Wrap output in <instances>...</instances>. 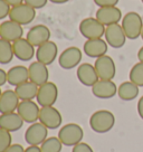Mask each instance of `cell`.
I'll use <instances>...</instances> for the list:
<instances>
[{"label":"cell","mask_w":143,"mask_h":152,"mask_svg":"<svg viewBox=\"0 0 143 152\" xmlns=\"http://www.w3.org/2000/svg\"><path fill=\"white\" fill-rule=\"evenodd\" d=\"M130 81L139 87H143V62H139L130 71Z\"/></svg>","instance_id":"f1b7e54d"},{"label":"cell","mask_w":143,"mask_h":152,"mask_svg":"<svg viewBox=\"0 0 143 152\" xmlns=\"http://www.w3.org/2000/svg\"><path fill=\"white\" fill-rule=\"evenodd\" d=\"M104 37L107 45H110L113 48L123 47L126 42V35L124 33L122 26L119 24L106 26Z\"/></svg>","instance_id":"8fae6325"},{"label":"cell","mask_w":143,"mask_h":152,"mask_svg":"<svg viewBox=\"0 0 143 152\" xmlns=\"http://www.w3.org/2000/svg\"><path fill=\"white\" fill-rule=\"evenodd\" d=\"M139 86L135 85L133 82L128 81L123 82L121 85L117 87V95L121 100L123 101H132L136 99L139 95Z\"/></svg>","instance_id":"484cf974"},{"label":"cell","mask_w":143,"mask_h":152,"mask_svg":"<svg viewBox=\"0 0 143 152\" xmlns=\"http://www.w3.org/2000/svg\"><path fill=\"white\" fill-rule=\"evenodd\" d=\"M14 54L21 62H29L36 55V50L31 44L27 40V38H20L12 43Z\"/></svg>","instance_id":"ac0fdd59"},{"label":"cell","mask_w":143,"mask_h":152,"mask_svg":"<svg viewBox=\"0 0 143 152\" xmlns=\"http://www.w3.org/2000/svg\"><path fill=\"white\" fill-rule=\"evenodd\" d=\"M84 138V131L81 125L76 123H67L63 125L58 131V139L61 140L63 145L75 147L82 142Z\"/></svg>","instance_id":"7a4b0ae2"},{"label":"cell","mask_w":143,"mask_h":152,"mask_svg":"<svg viewBox=\"0 0 143 152\" xmlns=\"http://www.w3.org/2000/svg\"><path fill=\"white\" fill-rule=\"evenodd\" d=\"M58 97V88L57 85L53 82H47L39 86L38 93L36 96V101L38 105L42 107L44 106H54Z\"/></svg>","instance_id":"8992f818"},{"label":"cell","mask_w":143,"mask_h":152,"mask_svg":"<svg viewBox=\"0 0 143 152\" xmlns=\"http://www.w3.org/2000/svg\"><path fill=\"white\" fill-rule=\"evenodd\" d=\"M72 152H94L93 149L90 144H87L85 142H81L76 144L75 147H73V150Z\"/></svg>","instance_id":"d6a6232c"},{"label":"cell","mask_w":143,"mask_h":152,"mask_svg":"<svg viewBox=\"0 0 143 152\" xmlns=\"http://www.w3.org/2000/svg\"><path fill=\"white\" fill-rule=\"evenodd\" d=\"M48 1H50V2H53V4L62 5V4H66V2H68L69 0H48Z\"/></svg>","instance_id":"60d3db41"},{"label":"cell","mask_w":143,"mask_h":152,"mask_svg":"<svg viewBox=\"0 0 143 152\" xmlns=\"http://www.w3.org/2000/svg\"><path fill=\"white\" fill-rule=\"evenodd\" d=\"M83 50L85 53V55L92 58H98L101 56H104L107 53V43L106 40L102 38L97 39H87L84 46Z\"/></svg>","instance_id":"44dd1931"},{"label":"cell","mask_w":143,"mask_h":152,"mask_svg":"<svg viewBox=\"0 0 143 152\" xmlns=\"http://www.w3.org/2000/svg\"><path fill=\"white\" fill-rule=\"evenodd\" d=\"M20 100L16 92L12 90H7L2 92L0 96V114L12 113L17 111Z\"/></svg>","instance_id":"7402d4cb"},{"label":"cell","mask_w":143,"mask_h":152,"mask_svg":"<svg viewBox=\"0 0 143 152\" xmlns=\"http://www.w3.org/2000/svg\"><path fill=\"white\" fill-rule=\"evenodd\" d=\"M63 148V143L58 137H52V138H47L40 144V149L42 152H61Z\"/></svg>","instance_id":"83f0119b"},{"label":"cell","mask_w":143,"mask_h":152,"mask_svg":"<svg viewBox=\"0 0 143 152\" xmlns=\"http://www.w3.org/2000/svg\"><path fill=\"white\" fill-rule=\"evenodd\" d=\"M39 112H40V109H39L38 103L34 102L33 100L21 101L17 109V113L24 120V122L30 124L35 123L37 122V120H39Z\"/></svg>","instance_id":"7c38bea8"},{"label":"cell","mask_w":143,"mask_h":152,"mask_svg":"<svg viewBox=\"0 0 143 152\" xmlns=\"http://www.w3.org/2000/svg\"><path fill=\"white\" fill-rule=\"evenodd\" d=\"M7 83V72H5L2 68H0V87L5 85Z\"/></svg>","instance_id":"d590c367"},{"label":"cell","mask_w":143,"mask_h":152,"mask_svg":"<svg viewBox=\"0 0 143 152\" xmlns=\"http://www.w3.org/2000/svg\"><path fill=\"white\" fill-rule=\"evenodd\" d=\"M35 18H36V9L26 5L25 2L21 5L11 7L10 9L9 19L21 26L29 25L30 23H33Z\"/></svg>","instance_id":"5b68a950"},{"label":"cell","mask_w":143,"mask_h":152,"mask_svg":"<svg viewBox=\"0 0 143 152\" xmlns=\"http://www.w3.org/2000/svg\"><path fill=\"white\" fill-rule=\"evenodd\" d=\"M1 94H2V92H1V90H0V96H1Z\"/></svg>","instance_id":"7bdbcfd3"},{"label":"cell","mask_w":143,"mask_h":152,"mask_svg":"<svg viewBox=\"0 0 143 152\" xmlns=\"http://www.w3.org/2000/svg\"><path fill=\"white\" fill-rule=\"evenodd\" d=\"M29 81V72L28 68L23 65L11 67L7 72V83L12 86H18L25 82Z\"/></svg>","instance_id":"cb8c5ba5"},{"label":"cell","mask_w":143,"mask_h":152,"mask_svg":"<svg viewBox=\"0 0 143 152\" xmlns=\"http://www.w3.org/2000/svg\"><path fill=\"white\" fill-rule=\"evenodd\" d=\"M14 56L15 54L12 43L0 38V64H2V65L9 64L12 61Z\"/></svg>","instance_id":"4316f807"},{"label":"cell","mask_w":143,"mask_h":152,"mask_svg":"<svg viewBox=\"0 0 143 152\" xmlns=\"http://www.w3.org/2000/svg\"><path fill=\"white\" fill-rule=\"evenodd\" d=\"M24 120L20 118V115L16 112L12 113L0 114V128L9 131V132H16L23 128Z\"/></svg>","instance_id":"603a6c76"},{"label":"cell","mask_w":143,"mask_h":152,"mask_svg":"<svg viewBox=\"0 0 143 152\" xmlns=\"http://www.w3.org/2000/svg\"><path fill=\"white\" fill-rule=\"evenodd\" d=\"M5 1L10 6V7H15V6L24 4V0H5Z\"/></svg>","instance_id":"74e56055"},{"label":"cell","mask_w":143,"mask_h":152,"mask_svg":"<svg viewBox=\"0 0 143 152\" xmlns=\"http://www.w3.org/2000/svg\"><path fill=\"white\" fill-rule=\"evenodd\" d=\"M138 58H139V62H143V46L138 52Z\"/></svg>","instance_id":"ab89813d"},{"label":"cell","mask_w":143,"mask_h":152,"mask_svg":"<svg viewBox=\"0 0 143 152\" xmlns=\"http://www.w3.org/2000/svg\"><path fill=\"white\" fill-rule=\"evenodd\" d=\"M140 37L142 38V40H143V27H142V31H141V36Z\"/></svg>","instance_id":"b9f144b4"},{"label":"cell","mask_w":143,"mask_h":152,"mask_svg":"<svg viewBox=\"0 0 143 152\" xmlns=\"http://www.w3.org/2000/svg\"><path fill=\"white\" fill-rule=\"evenodd\" d=\"M141 1H142V4H143V0H141Z\"/></svg>","instance_id":"ee69618b"},{"label":"cell","mask_w":143,"mask_h":152,"mask_svg":"<svg viewBox=\"0 0 143 152\" xmlns=\"http://www.w3.org/2000/svg\"><path fill=\"white\" fill-rule=\"evenodd\" d=\"M10 7L5 0H0V20L1 19H5L6 17H9V12H10Z\"/></svg>","instance_id":"1f68e13d"},{"label":"cell","mask_w":143,"mask_h":152,"mask_svg":"<svg viewBox=\"0 0 143 152\" xmlns=\"http://www.w3.org/2000/svg\"><path fill=\"white\" fill-rule=\"evenodd\" d=\"M115 124V116L111 111L100 110L90 118V126L96 133H106L111 131Z\"/></svg>","instance_id":"6da1fadb"},{"label":"cell","mask_w":143,"mask_h":152,"mask_svg":"<svg viewBox=\"0 0 143 152\" xmlns=\"http://www.w3.org/2000/svg\"><path fill=\"white\" fill-rule=\"evenodd\" d=\"M39 122L44 124L48 130H55L62 125V114L54 106H44L39 112Z\"/></svg>","instance_id":"ba28073f"},{"label":"cell","mask_w":143,"mask_h":152,"mask_svg":"<svg viewBox=\"0 0 143 152\" xmlns=\"http://www.w3.org/2000/svg\"><path fill=\"white\" fill-rule=\"evenodd\" d=\"M96 6L98 7H113V6H116L119 0H94Z\"/></svg>","instance_id":"836d02e7"},{"label":"cell","mask_w":143,"mask_h":152,"mask_svg":"<svg viewBox=\"0 0 143 152\" xmlns=\"http://www.w3.org/2000/svg\"><path fill=\"white\" fill-rule=\"evenodd\" d=\"M12 138L9 131H6L0 128V152H5L12 144Z\"/></svg>","instance_id":"f546056e"},{"label":"cell","mask_w":143,"mask_h":152,"mask_svg":"<svg viewBox=\"0 0 143 152\" xmlns=\"http://www.w3.org/2000/svg\"><path fill=\"white\" fill-rule=\"evenodd\" d=\"M138 113L140 115V118L143 120V96H141L139 99L138 102Z\"/></svg>","instance_id":"8d00e7d4"},{"label":"cell","mask_w":143,"mask_h":152,"mask_svg":"<svg viewBox=\"0 0 143 152\" xmlns=\"http://www.w3.org/2000/svg\"><path fill=\"white\" fill-rule=\"evenodd\" d=\"M76 76L83 85L88 86V87H92L100 80L94 65H92L90 63H83L77 67Z\"/></svg>","instance_id":"ffe728a7"},{"label":"cell","mask_w":143,"mask_h":152,"mask_svg":"<svg viewBox=\"0 0 143 152\" xmlns=\"http://www.w3.org/2000/svg\"><path fill=\"white\" fill-rule=\"evenodd\" d=\"M25 152H42V149L38 145H29L27 149H25Z\"/></svg>","instance_id":"f35d334b"},{"label":"cell","mask_w":143,"mask_h":152,"mask_svg":"<svg viewBox=\"0 0 143 152\" xmlns=\"http://www.w3.org/2000/svg\"><path fill=\"white\" fill-rule=\"evenodd\" d=\"M95 18L106 27L110 25L119 24V21L123 17H122L121 9H119L116 6H113V7H101V8H98V10L95 14Z\"/></svg>","instance_id":"5bb4252c"},{"label":"cell","mask_w":143,"mask_h":152,"mask_svg":"<svg viewBox=\"0 0 143 152\" xmlns=\"http://www.w3.org/2000/svg\"><path fill=\"white\" fill-rule=\"evenodd\" d=\"M29 72V81L35 83L36 85L42 86L43 84L47 83L49 78V72H48L47 65L43 63L33 62L28 67Z\"/></svg>","instance_id":"d6986e66"},{"label":"cell","mask_w":143,"mask_h":152,"mask_svg":"<svg viewBox=\"0 0 143 152\" xmlns=\"http://www.w3.org/2000/svg\"><path fill=\"white\" fill-rule=\"evenodd\" d=\"M104 25L100 23L96 18L88 17V18L83 19L80 24V33L83 37L86 39H97L102 38L105 34Z\"/></svg>","instance_id":"277c9868"},{"label":"cell","mask_w":143,"mask_h":152,"mask_svg":"<svg viewBox=\"0 0 143 152\" xmlns=\"http://www.w3.org/2000/svg\"><path fill=\"white\" fill-rule=\"evenodd\" d=\"M5 152H25V149L21 144L15 143V144H11Z\"/></svg>","instance_id":"e575fe53"},{"label":"cell","mask_w":143,"mask_h":152,"mask_svg":"<svg viewBox=\"0 0 143 152\" xmlns=\"http://www.w3.org/2000/svg\"><path fill=\"white\" fill-rule=\"evenodd\" d=\"M26 38L34 47H39L40 45L49 42L50 30L45 25H36L29 29Z\"/></svg>","instance_id":"9a60e30c"},{"label":"cell","mask_w":143,"mask_h":152,"mask_svg":"<svg viewBox=\"0 0 143 152\" xmlns=\"http://www.w3.org/2000/svg\"><path fill=\"white\" fill-rule=\"evenodd\" d=\"M82 57L83 54L81 49L75 46H72L63 50V53L58 57V64L63 69H72L76 66H80Z\"/></svg>","instance_id":"9c48e42d"},{"label":"cell","mask_w":143,"mask_h":152,"mask_svg":"<svg viewBox=\"0 0 143 152\" xmlns=\"http://www.w3.org/2000/svg\"><path fill=\"white\" fill-rule=\"evenodd\" d=\"M48 129L40 122L30 124L25 132V140L29 145H40L47 139Z\"/></svg>","instance_id":"30bf717a"},{"label":"cell","mask_w":143,"mask_h":152,"mask_svg":"<svg viewBox=\"0 0 143 152\" xmlns=\"http://www.w3.org/2000/svg\"><path fill=\"white\" fill-rule=\"evenodd\" d=\"M58 55V47L54 42H47V43L40 45L36 49V59L38 62L43 63L45 65H50L54 63Z\"/></svg>","instance_id":"2e32d148"},{"label":"cell","mask_w":143,"mask_h":152,"mask_svg":"<svg viewBox=\"0 0 143 152\" xmlns=\"http://www.w3.org/2000/svg\"><path fill=\"white\" fill-rule=\"evenodd\" d=\"M24 29L23 26L12 20H5L0 24V38L14 43L20 38H23Z\"/></svg>","instance_id":"4fadbf2b"},{"label":"cell","mask_w":143,"mask_h":152,"mask_svg":"<svg viewBox=\"0 0 143 152\" xmlns=\"http://www.w3.org/2000/svg\"><path fill=\"white\" fill-rule=\"evenodd\" d=\"M121 26H122L124 33L126 35V38L134 40L141 36V31H142L143 27L142 18L138 12L130 11L128 14H125V16L122 18Z\"/></svg>","instance_id":"3957f363"},{"label":"cell","mask_w":143,"mask_h":152,"mask_svg":"<svg viewBox=\"0 0 143 152\" xmlns=\"http://www.w3.org/2000/svg\"><path fill=\"white\" fill-rule=\"evenodd\" d=\"M92 93L97 99L107 100L112 99L117 93V87L113 81L98 80L94 85L92 86Z\"/></svg>","instance_id":"e0dca14e"},{"label":"cell","mask_w":143,"mask_h":152,"mask_svg":"<svg viewBox=\"0 0 143 152\" xmlns=\"http://www.w3.org/2000/svg\"><path fill=\"white\" fill-rule=\"evenodd\" d=\"M94 67H95L96 73H97L100 80L112 81L115 77V74H116L115 63L113 58L109 55H104V56L96 58Z\"/></svg>","instance_id":"52a82bcc"},{"label":"cell","mask_w":143,"mask_h":152,"mask_svg":"<svg viewBox=\"0 0 143 152\" xmlns=\"http://www.w3.org/2000/svg\"><path fill=\"white\" fill-rule=\"evenodd\" d=\"M38 85H36L33 82L27 81L20 85L16 86L15 92L18 95L20 101H31L34 99H36L37 93H38Z\"/></svg>","instance_id":"d4e9b609"},{"label":"cell","mask_w":143,"mask_h":152,"mask_svg":"<svg viewBox=\"0 0 143 152\" xmlns=\"http://www.w3.org/2000/svg\"><path fill=\"white\" fill-rule=\"evenodd\" d=\"M24 2L26 5L33 7L34 9H42L45 6L47 5L48 0H24Z\"/></svg>","instance_id":"4dcf8cb0"}]
</instances>
